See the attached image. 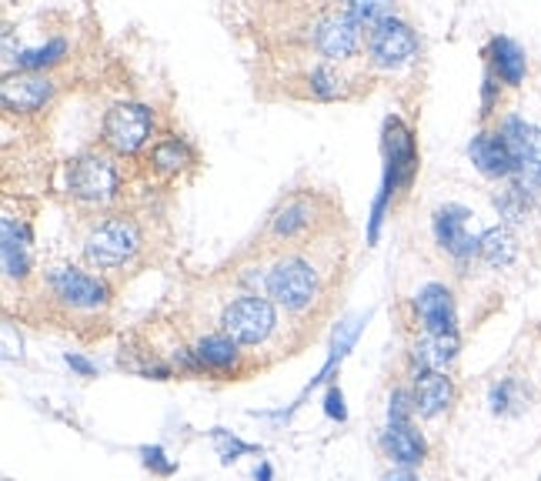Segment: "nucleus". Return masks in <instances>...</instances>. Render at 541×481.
Instances as JSON below:
<instances>
[{
    "label": "nucleus",
    "instance_id": "36",
    "mask_svg": "<svg viewBox=\"0 0 541 481\" xmlns=\"http://www.w3.org/2000/svg\"><path fill=\"white\" fill-rule=\"evenodd\" d=\"M64 361H67V365H71L81 378H94V375H97V365H94V361H87L84 355H71V351H67Z\"/></svg>",
    "mask_w": 541,
    "mask_h": 481
},
{
    "label": "nucleus",
    "instance_id": "16",
    "mask_svg": "<svg viewBox=\"0 0 541 481\" xmlns=\"http://www.w3.org/2000/svg\"><path fill=\"white\" fill-rule=\"evenodd\" d=\"M488 61H491V74H495L501 84L518 87L525 81L528 57L521 51V44L511 41V37H495V41L488 44Z\"/></svg>",
    "mask_w": 541,
    "mask_h": 481
},
{
    "label": "nucleus",
    "instance_id": "22",
    "mask_svg": "<svg viewBox=\"0 0 541 481\" xmlns=\"http://www.w3.org/2000/svg\"><path fill=\"white\" fill-rule=\"evenodd\" d=\"M478 254L491 264V268H508V264L518 258V241L508 228H488L481 234Z\"/></svg>",
    "mask_w": 541,
    "mask_h": 481
},
{
    "label": "nucleus",
    "instance_id": "5",
    "mask_svg": "<svg viewBox=\"0 0 541 481\" xmlns=\"http://www.w3.org/2000/svg\"><path fill=\"white\" fill-rule=\"evenodd\" d=\"M154 134V114L144 104H114L104 114V144L117 154H137Z\"/></svg>",
    "mask_w": 541,
    "mask_h": 481
},
{
    "label": "nucleus",
    "instance_id": "11",
    "mask_svg": "<svg viewBox=\"0 0 541 481\" xmlns=\"http://www.w3.org/2000/svg\"><path fill=\"white\" fill-rule=\"evenodd\" d=\"M314 44H318V51L328 57V61H348V57L358 51V44H361V24L354 21L348 11L328 14L318 24Z\"/></svg>",
    "mask_w": 541,
    "mask_h": 481
},
{
    "label": "nucleus",
    "instance_id": "8",
    "mask_svg": "<svg viewBox=\"0 0 541 481\" xmlns=\"http://www.w3.org/2000/svg\"><path fill=\"white\" fill-rule=\"evenodd\" d=\"M368 54H371V61H375L378 67H401V64H408L411 57L418 54V37L405 21L388 17V21L371 27Z\"/></svg>",
    "mask_w": 541,
    "mask_h": 481
},
{
    "label": "nucleus",
    "instance_id": "14",
    "mask_svg": "<svg viewBox=\"0 0 541 481\" xmlns=\"http://www.w3.org/2000/svg\"><path fill=\"white\" fill-rule=\"evenodd\" d=\"M468 157H471V164L485 174V178H495V181L515 178V161H511L505 137H501L498 131H481V134L471 137Z\"/></svg>",
    "mask_w": 541,
    "mask_h": 481
},
{
    "label": "nucleus",
    "instance_id": "13",
    "mask_svg": "<svg viewBox=\"0 0 541 481\" xmlns=\"http://www.w3.org/2000/svg\"><path fill=\"white\" fill-rule=\"evenodd\" d=\"M415 311L428 335H458L455 298H451L445 284H425L415 298Z\"/></svg>",
    "mask_w": 541,
    "mask_h": 481
},
{
    "label": "nucleus",
    "instance_id": "39",
    "mask_svg": "<svg viewBox=\"0 0 541 481\" xmlns=\"http://www.w3.org/2000/svg\"><path fill=\"white\" fill-rule=\"evenodd\" d=\"M4 481H11V478H4Z\"/></svg>",
    "mask_w": 541,
    "mask_h": 481
},
{
    "label": "nucleus",
    "instance_id": "24",
    "mask_svg": "<svg viewBox=\"0 0 541 481\" xmlns=\"http://www.w3.org/2000/svg\"><path fill=\"white\" fill-rule=\"evenodd\" d=\"M191 161H194V151L181 141V137H164V141H157L151 147V164L157 171H164V174H174V171L188 168Z\"/></svg>",
    "mask_w": 541,
    "mask_h": 481
},
{
    "label": "nucleus",
    "instance_id": "28",
    "mask_svg": "<svg viewBox=\"0 0 541 481\" xmlns=\"http://www.w3.org/2000/svg\"><path fill=\"white\" fill-rule=\"evenodd\" d=\"M348 14L354 17L358 24H368V27H375L381 21H388V17H395V11H391V4H378V0H354V4L348 7Z\"/></svg>",
    "mask_w": 541,
    "mask_h": 481
},
{
    "label": "nucleus",
    "instance_id": "1",
    "mask_svg": "<svg viewBox=\"0 0 541 481\" xmlns=\"http://www.w3.org/2000/svg\"><path fill=\"white\" fill-rule=\"evenodd\" d=\"M141 251V228L117 214V218H107L104 224H97L94 234L87 238V264H94L97 271H111V268H121Z\"/></svg>",
    "mask_w": 541,
    "mask_h": 481
},
{
    "label": "nucleus",
    "instance_id": "31",
    "mask_svg": "<svg viewBox=\"0 0 541 481\" xmlns=\"http://www.w3.org/2000/svg\"><path fill=\"white\" fill-rule=\"evenodd\" d=\"M141 461H144V468H151L154 475H174L177 471V461H171L164 455V448H157V445H144L141 448Z\"/></svg>",
    "mask_w": 541,
    "mask_h": 481
},
{
    "label": "nucleus",
    "instance_id": "38",
    "mask_svg": "<svg viewBox=\"0 0 541 481\" xmlns=\"http://www.w3.org/2000/svg\"><path fill=\"white\" fill-rule=\"evenodd\" d=\"M271 475H274L271 465H268V461H261V465H258V475H254V478H258V481H271Z\"/></svg>",
    "mask_w": 541,
    "mask_h": 481
},
{
    "label": "nucleus",
    "instance_id": "21",
    "mask_svg": "<svg viewBox=\"0 0 541 481\" xmlns=\"http://www.w3.org/2000/svg\"><path fill=\"white\" fill-rule=\"evenodd\" d=\"M194 358L201 361L204 371H228L238 365V341H231L228 335H204L194 345Z\"/></svg>",
    "mask_w": 541,
    "mask_h": 481
},
{
    "label": "nucleus",
    "instance_id": "25",
    "mask_svg": "<svg viewBox=\"0 0 541 481\" xmlns=\"http://www.w3.org/2000/svg\"><path fill=\"white\" fill-rule=\"evenodd\" d=\"M531 204H535V198L521 188V184H515V181H508L505 188H501L498 194H495V208H498V214L505 221H525L528 218V211H531Z\"/></svg>",
    "mask_w": 541,
    "mask_h": 481
},
{
    "label": "nucleus",
    "instance_id": "4",
    "mask_svg": "<svg viewBox=\"0 0 541 481\" xmlns=\"http://www.w3.org/2000/svg\"><path fill=\"white\" fill-rule=\"evenodd\" d=\"M264 288L278 304L291 311H301L318 298V271L301 258H284L268 271Z\"/></svg>",
    "mask_w": 541,
    "mask_h": 481
},
{
    "label": "nucleus",
    "instance_id": "33",
    "mask_svg": "<svg viewBox=\"0 0 541 481\" xmlns=\"http://www.w3.org/2000/svg\"><path fill=\"white\" fill-rule=\"evenodd\" d=\"M498 94H501V84H498V77L495 74H485V84H481V114H491L495 111V104H498Z\"/></svg>",
    "mask_w": 541,
    "mask_h": 481
},
{
    "label": "nucleus",
    "instance_id": "35",
    "mask_svg": "<svg viewBox=\"0 0 541 481\" xmlns=\"http://www.w3.org/2000/svg\"><path fill=\"white\" fill-rule=\"evenodd\" d=\"M4 358H7V361L21 358V335H14V325H11V321H7V325H4Z\"/></svg>",
    "mask_w": 541,
    "mask_h": 481
},
{
    "label": "nucleus",
    "instance_id": "3",
    "mask_svg": "<svg viewBox=\"0 0 541 481\" xmlns=\"http://www.w3.org/2000/svg\"><path fill=\"white\" fill-rule=\"evenodd\" d=\"M224 335L238 345H261L264 338L274 331V304L258 294H241L238 301H231L221 314Z\"/></svg>",
    "mask_w": 541,
    "mask_h": 481
},
{
    "label": "nucleus",
    "instance_id": "19",
    "mask_svg": "<svg viewBox=\"0 0 541 481\" xmlns=\"http://www.w3.org/2000/svg\"><path fill=\"white\" fill-rule=\"evenodd\" d=\"M314 224V204L311 198H304V194H298V198L284 201L278 211H274V218L268 224V234L278 241H291L298 238V234H304Z\"/></svg>",
    "mask_w": 541,
    "mask_h": 481
},
{
    "label": "nucleus",
    "instance_id": "26",
    "mask_svg": "<svg viewBox=\"0 0 541 481\" xmlns=\"http://www.w3.org/2000/svg\"><path fill=\"white\" fill-rule=\"evenodd\" d=\"M64 54H67V41L54 37V41H47L44 47H34V51H21V54H17V67L27 71V74H41V67L57 64Z\"/></svg>",
    "mask_w": 541,
    "mask_h": 481
},
{
    "label": "nucleus",
    "instance_id": "9",
    "mask_svg": "<svg viewBox=\"0 0 541 481\" xmlns=\"http://www.w3.org/2000/svg\"><path fill=\"white\" fill-rule=\"evenodd\" d=\"M47 284H51L54 298H61L67 308H81V311H94V308H104L111 291L101 278L94 274H84L77 268H54L47 274Z\"/></svg>",
    "mask_w": 541,
    "mask_h": 481
},
{
    "label": "nucleus",
    "instance_id": "32",
    "mask_svg": "<svg viewBox=\"0 0 541 481\" xmlns=\"http://www.w3.org/2000/svg\"><path fill=\"white\" fill-rule=\"evenodd\" d=\"M324 415H328L331 421H344L348 418V408H344V395L338 385L328 388V395H324Z\"/></svg>",
    "mask_w": 541,
    "mask_h": 481
},
{
    "label": "nucleus",
    "instance_id": "6",
    "mask_svg": "<svg viewBox=\"0 0 541 481\" xmlns=\"http://www.w3.org/2000/svg\"><path fill=\"white\" fill-rule=\"evenodd\" d=\"M67 191L87 204L111 201L117 194V168L104 154H81L67 168Z\"/></svg>",
    "mask_w": 541,
    "mask_h": 481
},
{
    "label": "nucleus",
    "instance_id": "15",
    "mask_svg": "<svg viewBox=\"0 0 541 481\" xmlns=\"http://www.w3.org/2000/svg\"><path fill=\"white\" fill-rule=\"evenodd\" d=\"M411 395H415V415L438 418L445 415L451 401H455V381H451L445 371H421V375H415Z\"/></svg>",
    "mask_w": 541,
    "mask_h": 481
},
{
    "label": "nucleus",
    "instance_id": "10",
    "mask_svg": "<svg viewBox=\"0 0 541 481\" xmlns=\"http://www.w3.org/2000/svg\"><path fill=\"white\" fill-rule=\"evenodd\" d=\"M54 94V81L44 74H7L4 84H0V101H4L7 111L14 114H34L51 101Z\"/></svg>",
    "mask_w": 541,
    "mask_h": 481
},
{
    "label": "nucleus",
    "instance_id": "20",
    "mask_svg": "<svg viewBox=\"0 0 541 481\" xmlns=\"http://www.w3.org/2000/svg\"><path fill=\"white\" fill-rule=\"evenodd\" d=\"M458 348V335H425L411 351V361H415L418 375L421 371H445L458 358Z\"/></svg>",
    "mask_w": 541,
    "mask_h": 481
},
{
    "label": "nucleus",
    "instance_id": "37",
    "mask_svg": "<svg viewBox=\"0 0 541 481\" xmlns=\"http://www.w3.org/2000/svg\"><path fill=\"white\" fill-rule=\"evenodd\" d=\"M385 481H418L415 478V468H395V471H388V475H385Z\"/></svg>",
    "mask_w": 541,
    "mask_h": 481
},
{
    "label": "nucleus",
    "instance_id": "18",
    "mask_svg": "<svg viewBox=\"0 0 541 481\" xmlns=\"http://www.w3.org/2000/svg\"><path fill=\"white\" fill-rule=\"evenodd\" d=\"M0 231H4V271L7 278H27L31 271V234L21 221L4 218L0 221Z\"/></svg>",
    "mask_w": 541,
    "mask_h": 481
},
{
    "label": "nucleus",
    "instance_id": "7",
    "mask_svg": "<svg viewBox=\"0 0 541 481\" xmlns=\"http://www.w3.org/2000/svg\"><path fill=\"white\" fill-rule=\"evenodd\" d=\"M415 171H418L415 137H411L401 117H388L385 121V184H381V191H385L388 198H395L398 188L411 184Z\"/></svg>",
    "mask_w": 541,
    "mask_h": 481
},
{
    "label": "nucleus",
    "instance_id": "17",
    "mask_svg": "<svg viewBox=\"0 0 541 481\" xmlns=\"http://www.w3.org/2000/svg\"><path fill=\"white\" fill-rule=\"evenodd\" d=\"M381 445H385L388 458H395L401 468H415L428 455L425 438H421V431L411 421L408 425H388L385 435H381Z\"/></svg>",
    "mask_w": 541,
    "mask_h": 481
},
{
    "label": "nucleus",
    "instance_id": "29",
    "mask_svg": "<svg viewBox=\"0 0 541 481\" xmlns=\"http://www.w3.org/2000/svg\"><path fill=\"white\" fill-rule=\"evenodd\" d=\"M411 415H415V395L405 388H395L388 401V425H408Z\"/></svg>",
    "mask_w": 541,
    "mask_h": 481
},
{
    "label": "nucleus",
    "instance_id": "2",
    "mask_svg": "<svg viewBox=\"0 0 541 481\" xmlns=\"http://www.w3.org/2000/svg\"><path fill=\"white\" fill-rule=\"evenodd\" d=\"M498 134L505 137L508 151H511V161H515V184H521L531 198L541 194V131L535 124H528L525 117L518 114H508L501 121Z\"/></svg>",
    "mask_w": 541,
    "mask_h": 481
},
{
    "label": "nucleus",
    "instance_id": "34",
    "mask_svg": "<svg viewBox=\"0 0 541 481\" xmlns=\"http://www.w3.org/2000/svg\"><path fill=\"white\" fill-rule=\"evenodd\" d=\"M388 194L381 191L378 198H375V208H371V224H368V241L375 244L378 241V231H381V221H385V208H388Z\"/></svg>",
    "mask_w": 541,
    "mask_h": 481
},
{
    "label": "nucleus",
    "instance_id": "12",
    "mask_svg": "<svg viewBox=\"0 0 541 481\" xmlns=\"http://www.w3.org/2000/svg\"><path fill=\"white\" fill-rule=\"evenodd\" d=\"M468 218H471L468 208H461V204H445V208L435 211V221H431L435 224L438 244L448 254H455V258H471V254H478L481 238L468 234Z\"/></svg>",
    "mask_w": 541,
    "mask_h": 481
},
{
    "label": "nucleus",
    "instance_id": "30",
    "mask_svg": "<svg viewBox=\"0 0 541 481\" xmlns=\"http://www.w3.org/2000/svg\"><path fill=\"white\" fill-rule=\"evenodd\" d=\"M311 91L318 94V97H338V91H341V77H338V71H334L331 64H324V67H318V71H311Z\"/></svg>",
    "mask_w": 541,
    "mask_h": 481
},
{
    "label": "nucleus",
    "instance_id": "27",
    "mask_svg": "<svg viewBox=\"0 0 541 481\" xmlns=\"http://www.w3.org/2000/svg\"><path fill=\"white\" fill-rule=\"evenodd\" d=\"M211 438H214V445H218V455H221L224 465L238 461L241 455H254V451H258V445H248V441L234 438L231 431H224V428H214V431H211Z\"/></svg>",
    "mask_w": 541,
    "mask_h": 481
},
{
    "label": "nucleus",
    "instance_id": "23",
    "mask_svg": "<svg viewBox=\"0 0 541 481\" xmlns=\"http://www.w3.org/2000/svg\"><path fill=\"white\" fill-rule=\"evenodd\" d=\"M488 405L495 415H521L528 408V388L518 378H501L488 391Z\"/></svg>",
    "mask_w": 541,
    "mask_h": 481
}]
</instances>
